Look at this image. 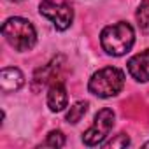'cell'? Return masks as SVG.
Returning a JSON list of instances; mask_svg holds the SVG:
<instances>
[{"instance_id":"1","label":"cell","mask_w":149,"mask_h":149,"mask_svg":"<svg viewBox=\"0 0 149 149\" xmlns=\"http://www.w3.org/2000/svg\"><path fill=\"white\" fill-rule=\"evenodd\" d=\"M135 42V30L130 23L119 21L116 25H109L100 33L102 49L111 56L126 54Z\"/></svg>"},{"instance_id":"2","label":"cell","mask_w":149,"mask_h":149,"mask_svg":"<svg viewBox=\"0 0 149 149\" xmlns=\"http://www.w3.org/2000/svg\"><path fill=\"white\" fill-rule=\"evenodd\" d=\"M2 35L7 40V44L19 53L30 51L37 42V33H35L33 25L28 19L19 18V16L9 18L2 25Z\"/></svg>"},{"instance_id":"3","label":"cell","mask_w":149,"mask_h":149,"mask_svg":"<svg viewBox=\"0 0 149 149\" xmlns=\"http://www.w3.org/2000/svg\"><path fill=\"white\" fill-rule=\"evenodd\" d=\"M125 86V74L118 67H105L95 72L90 83L88 90L98 98H111L116 97Z\"/></svg>"},{"instance_id":"4","label":"cell","mask_w":149,"mask_h":149,"mask_svg":"<svg viewBox=\"0 0 149 149\" xmlns=\"http://www.w3.org/2000/svg\"><path fill=\"white\" fill-rule=\"evenodd\" d=\"M114 126V111L112 109H102L97 112L91 126L83 133V142L84 146L88 147H93V146H102L107 139V135L111 133Z\"/></svg>"},{"instance_id":"5","label":"cell","mask_w":149,"mask_h":149,"mask_svg":"<svg viewBox=\"0 0 149 149\" xmlns=\"http://www.w3.org/2000/svg\"><path fill=\"white\" fill-rule=\"evenodd\" d=\"M39 13L47 18L56 30H67L74 19V11L68 4H58L53 0H42L39 6Z\"/></svg>"},{"instance_id":"6","label":"cell","mask_w":149,"mask_h":149,"mask_svg":"<svg viewBox=\"0 0 149 149\" xmlns=\"http://www.w3.org/2000/svg\"><path fill=\"white\" fill-rule=\"evenodd\" d=\"M128 72L139 83L149 81V49L140 51L128 60Z\"/></svg>"},{"instance_id":"7","label":"cell","mask_w":149,"mask_h":149,"mask_svg":"<svg viewBox=\"0 0 149 149\" xmlns=\"http://www.w3.org/2000/svg\"><path fill=\"white\" fill-rule=\"evenodd\" d=\"M25 84V76L23 72L16 67H6L0 70V88L4 93H13L18 91Z\"/></svg>"},{"instance_id":"8","label":"cell","mask_w":149,"mask_h":149,"mask_svg":"<svg viewBox=\"0 0 149 149\" xmlns=\"http://www.w3.org/2000/svg\"><path fill=\"white\" fill-rule=\"evenodd\" d=\"M68 104V95L67 88L63 83H53L49 91H47V107L51 112H61Z\"/></svg>"},{"instance_id":"9","label":"cell","mask_w":149,"mask_h":149,"mask_svg":"<svg viewBox=\"0 0 149 149\" xmlns=\"http://www.w3.org/2000/svg\"><path fill=\"white\" fill-rule=\"evenodd\" d=\"M61 56H58V58H54L51 63H47V65H44L42 68H39L37 72H35V76H33V81H32V86H33V90L35 91H39L40 88H44L56 74H58V60H60Z\"/></svg>"},{"instance_id":"10","label":"cell","mask_w":149,"mask_h":149,"mask_svg":"<svg viewBox=\"0 0 149 149\" xmlns=\"http://www.w3.org/2000/svg\"><path fill=\"white\" fill-rule=\"evenodd\" d=\"M88 107H90V104L88 102H76L72 107H70V111L67 112V121L68 123H72V125H76V123H79L83 118H84V114L88 112Z\"/></svg>"},{"instance_id":"11","label":"cell","mask_w":149,"mask_h":149,"mask_svg":"<svg viewBox=\"0 0 149 149\" xmlns=\"http://www.w3.org/2000/svg\"><path fill=\"white\" fill-rule=\"evenodd\" d=\"M135 18H137L139 28L144 33H149V0H142V2H140Z\"/></svg>"},{"instance_id":"12","label":"cell","mask_w":149,"mask_h":149,"mask_svg":"<svg viewBox=\"0 0 149 149\" xmlns=\"http://www.w3.org/2000/svg\"><path fill=\"white\" fill-rule=\"evenodd\" d=\"M44 146H49V147H63V146H65V137H63V133H61L60 130L49 132V135H47Z\"/></svg>"},{"instance_id":"13","label":"cell","mask_w":149,"mask_h":149,"mask_svg":"<svg viewBox=\"0 0 149 149\" xmlns=\"http://www.w3.org/2000/svg\"><path fill=\"white\" fill-rule=\"evenodd\" d=\"M102 146L104 147H126V146H130V139H128V135L119 133V135H116V139H112L109 142H104Z\"/></svg>"},{"instance_id":"14","label":"cell","mask_w":149,"mask_h":149,"mask_svg":"<svg viewBox=\"0 0 149 149\" xmlns=\"http://www.w3.org/2000/svg\"><path fill=\"white\" fill-rule=\"evenodd\" d=\"M9 2H23V0H9Z\"/></svg>"},{"instance_id":"15","label":"cell","mask_w":149,"mask_h":149,"mask_svg":"<svg viewBox=\"0 0 149 149\" xmlns=\"http://www.w3.org/2000/svg\"><path fill=\"white\" fill-rule=\"evenodd\" d=\"M144 146H146V147H149V142H146V144H144Z\"/></svg>"}]
</instances>
